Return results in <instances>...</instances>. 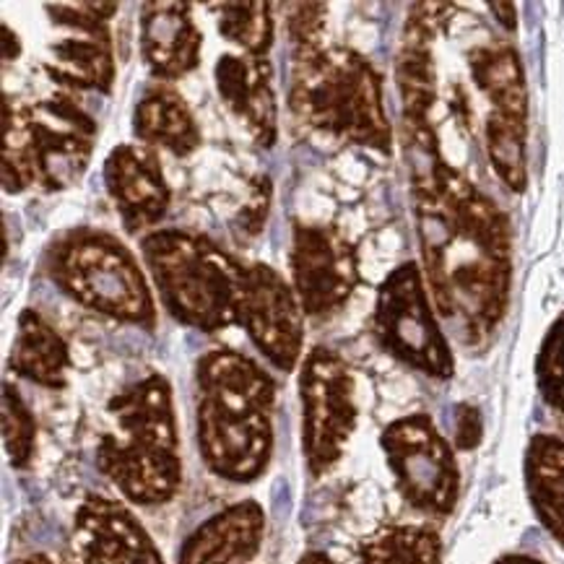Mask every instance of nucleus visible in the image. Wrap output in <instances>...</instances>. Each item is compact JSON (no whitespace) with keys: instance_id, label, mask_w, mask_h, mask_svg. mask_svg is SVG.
<instances>
[{"instance_id":"f257e3e1","label":"nucleus","mask_w":564,"mask_h":564,"mask_svg":"<svg viewBox=\"0 0 564 564\" xmlns=\"http://www.w3.org/2000/svg\"><path fill=\"white\" fill-rule=\"evenodd\" d=\"M409 167L419 265L440 321L468 351L487 349L510 310V216L445 156Z\"/></svg>"},{"instance_id":"f03ea898","label":"nucleus","mask_w":564,"mask_h":564,"mask_svg":"<svg viewBox=\"0 0 564 564\" xmlns=\"http://www.w3.org/2000/svg\"><path fill=\"white\" fill-rule=\"evenodd\" d=\"M195 445L206 468L229 484H252L273 458L276 380L248 354L216 346L193 370Z\"/></svg>"},{"instance_id":"7ed1b4c3","label":"nucleus","mask_w":564,"mask_h":564,"mask_svg":"<svg viewBox=\"0 0 564 564\" xmlns=\"http://www.w3.org/2000/svg\"><path fill=\"white\" fill-rule=\"evenodd\" d=\"M115 432L97 443V468L122 500L141 508L167 505L183 487V453L175 393L164 375L151 372L107 401Z\"/></svg>"},{"instance_id":"20e7f679","label":"nucleus","mask_w":564,"mask_h":564,"mask_svg":"<svg viewBox=\"0 0 564 564\" xmlns=\"http://www.w3.org/2000/svg\"><path fill=\"white\" fill-rule=\"evenodd\" d=\"M286 105L302 126L346 147L393 154L382 74L351 47H323L292 57Z\"/></svg>"},{"instance_id":"39448f33","label":"nucleus","mask_w":564,"mask_h":564,"mask_svg":"<svg viewBox=\"0 0 564 564\" xmlns=\"http://www.w3.org/2000/svg\"><path fill=\"white\" fill-rule=\"evenodd\" d=\"M99 126L74 94L24 102L3 94V191L61 193L89 170Z\"/></svg>"},{"instance_id":"423d86ee","label":"nucleus","mask_w":564,"mask_h":564,"mask_svg":"<svg viewBox=\"0 0 564 564\" xmlns=\"http://www.w3.org/2000/svg\"><path fill=\"white\" fill-rule=\"evenodd\" d=\"M42 273L78 307L112 323L156 328V296L133 250L112 231L70 227L50 237Z\"/></svg>"},{"instance_id":"0eeeda50","label":"nucleus","mask_w":564,"mask_h":564,"mask_svg":"<svg viewBox=\"0 0 564 564\" xmlns=\"http://www.w3.org/2000/svg\"><path fill=\"white\" fill-rule=\"evenodd\" d=\"M141 258L172 321L208 336L237 323L242 263L212 237L159 227L141 237Z\"/></svg>"},{"instance_id":"6e6552de","label":"nucleus","mask_w":564,"mask_h":564,"mask_svg":"<svg viewBox=\"0 0 564 564\" xmlns=\"http://www.w3.org/2000/svg\"><path fill=\"white\" fill-rule=\"evenodd\" d=\"M370 328L375 344L430 380L455 378V354L435 302L426 289L422 265L403 260L378 284Z\"/></svg>"},{"instance_id":"1a4fd4ad","label":"nucleus","mask_w":564,"mask_h":564,"mask_svg":"<svg viewBox=\"0 0 564 564\" xmlns=\"http://www.w3.org/2000/svg\"><path fill=\"white\" fill-rule=\"evenodd\" d=\"M302 455L310 476H325L344 458L357 432L359 403L351 365L328 346H313L296 372Z\"/></svg>"},{"instance_id":"9d476101","label":"nucleus","mask_w":564,"mask_h":564,"mask_svg":"<svg viewBox=\"0 0 564 564\" xmlns=\"http://www.w3.org/2000/svg\"><path fill=\"white\" fill-rule=\"evenodd\" d=\"M380 451L403 502L426 518H451L460 497V468L451 445L424 411L398 416L380 432Z\"/></svg>"},{"instance_id":"9b49d317","label":"nucleus","mask_w":564,"mask_h":564,"mask_svg":"<svg viewBox=\"0 0 564 564\" xmlns=\"http://www.w3.org/2000/svg\"><path fill=\"white\" fill-rule=\"evenodd\" d=\"M453 6L447 3H416L403 21L401 45L395 55V86L401 99L403 143H406L409 164L430 162L443 156L435 115L437 86V37Z\"/></svg>"},{"instance_id":"f8f14e48","label":"nucleus","mask_w":564,"mask_h":564,"mask_svg":"<svg viewBox=\"0 0 564 564\" xmlns=\"http://www.w3.org/2000/svg\"><path fill=\"white\" fill-rule=\"evenodd\" d=\"M289 281L310 321H330L361 284L359 250L338 224L292 221Z\"/></svg>"},{"instance_id":"ddd939ff","label":"nucleus","mask_w":564,"mask_h":564,"mask_svg":"<svg viewBox=\"0 0 564 564\" xmlns=\"http://www.w3.org/2000/svg\"><path fill=\"white\" fill-rule=\"evenodd\" d=\"M305 310L292 281L263 260L242 263L237 323L256 351L279 372L300 370L305 359Z\"/></svg>"},{"instance_id":"4468645a","label":"nucleus","mask_w":564,"mask_h":564,"mask_svg":"<svg viewBox=\"0 0 564 564\" xmlns=\"http://www.w3.org/2000/svg\"><path fill=\"white\" fill-rule=\"evenodd\" d=\"M102 183L130 237L159 229L172 206V187L154 149L118 143L102 164Z\"/></svg>"},{"instance_id":"2eb2a0df","label":"nucleus","mask_w":564,"mask_h":564,"mask_svg":"<svg viewBox=\"0 0 564 564\" xmlns=\"http://www.w3.org/2000/svg\"><path fill=\"white\" fill-rule=\"evenodd\" d=\"M74 546L82 564H167L135 512L102 495H86L76 508Z\"/></svg>"},{"instance_id":"dca6fc26","label":"nucleus","mask_w":564,"mask_h":564,"mask_svg":"<svg viewBox=\"0 0 564 564\" xmlns=\"http://www.w3.org/2000/svg\"><path fill=\"white\" fill-rule=\"evenodd\" d=\"M214 86L221 105L260 149L279 141V97L269 57L224 53L214 63Z\"/></svg>"},{"instance_id":"f3484780","label":"nucleus","mask_w":564,"mask_h":564,"mask_svg":"<svg viewBox=\"0 0 564 564\" xmlns=\"http://www.w3.org/2000/svg\"><path fill=\"white\" fill-rule=\"evenodd\" d=\"M139 53L154 82L170 84L191 76L200 65L204 32L195 24L193 6L154 0L141 6Z\"/></svg>"},{"instance_id":"a211bd4d","label":"nucleus","mask_w":564,"mask_h":564,"mask_svg":"<svg viewBox=\"0 0 564 564\" xmlns=\"http://www.w3.org/2000/svg\"><path fill=\"white\" fill-rule=\"evenodd\" d=\"M265 541V510L256 500H240L214 512L187 533L175 564H248Z\"/></svg>"},{"instance_id":"6ab92c4d","label":"nucleus","mask_w":564,"mask_h":564,"mask_svg":"<svg viewBox=\"0 0 564 564\" xmlns=\"http://www.w3.org/2000/svg\"><path fill=\"white\" fill-rule=\"evenodd\" d=\"M130 130L135 143L149 149H164L172 156L187 159L204 147V130L195 120L193 107L175 86L154 82L135 99L130 115Z\"/></svg>"},{"instance_id":"aec40b11","label":"nucleus","mask_w":564,"mask_h":564,"mask_svg":"<svg viewBox=\"0 0 564 564\" xmlns=\"http://www.w3.org/2000/svg\"><path fill=\"white\" fill-rule=\"evenodd\" d=\"M74 367L68 341L40 310L24 307L17 317V336L9 351V370L47 390L68 388Z\"/></svg>"},{"instance_id":"412c9836","label":"nucleus","mask_w":564,"mask_h":564,"mask_svg":"<svg viewBox=\"0 0 564 564\" xmlns=\"http://www.w3.org/2000/svg\"><path fill=\"white\" fill-rule=\"evenodd\" d=\"M468 74L487 99L484 118L528 120V82L520 53L510 42L489 40L468 50Z\"/></svg>"},{"instance_id":"4be33fe9","label":"nucleus","mask_w":564,"mask_h":564,"mask_svg":"<svg viewBox=\"0 0 564 564\" xmlns=\"http://www.w3.org/2000/svg\"><path fill=\"white\" fill-rule=\"evenodd\" d=\"M42 68L50 82L61 86V91L74 94V97L78 91L112 94L115 78H118L112 40L84 37V34L53 42Z\"/></svg>"},{"instance_id":"5701e85b","label":"nucleus","mask_w":564,"mask_h":564,"mask_svg":"<svg viewBox=\"0 0 564 564\" xmlns=\"http://www.w3.org/2000/svg\"><path fill=\"white\" fill-rule=\"evenodd\" d=\"M523 481L533 516L564 549V440L533 435L523 455Z\"/></svg>"},{"instance_id":"b1692460","label":"nucleus","mask_w":564,"mask_h":564,"mask_svg":"<svg viewBox=\"0 0 564 564\" xmlns=\"http://www.w3.org/2000/svg\"><path fill=\"white\" fill-rule=\"evenodd\" d=\"M359 564H443V539L430 525H386L359 544Z\"/></svg>"},{"instance_id":"393cba45","label":"nucleus","mask_w":564,"mask_h":564,"mask_svg":"<svg viewBox=\"0 0 564 564\" xmlns=\"http://www.w3.org/2000/svg\"><path fill=\"white\" fill-rule=\"evenodd\" d=\"M216 29L227 42L242 50V55L265 57L276 40V19L271 3L245 0V3H219Z\"/></svg>"},{"instance_id":"a878e982","label":"nucleus","mask_w":564,"mask_h":564,"mask_svg":"<svg viewBox=\"0 0 564 564\" xmlns=\"http://www.w3.org/2000/svg\"><path fill=\"white\" fill-rule=\"evenodd\" d=\"M3 445L13 468H26L37 447V419L11 382H3Z\"/></svg>"},{"instance_id":"bb28decb","label":"nucleus","mask_w":564,"mask_h":564,"mask_svg":"<svg viewBox=\"0 0 564 564\" xmlns=\"http://www.w3.org/2000/svg\"><path fill=\"white\" fill-rule=\"evenodd\" d=\"M533 378L546 406L564 414V313L554 317L541 338L536 361H533Z\"/></svg>"},{"instance_id":"cd10ccee","label":"nucleus","mask_w":564,"mask_h":564,"mask_svg":"<svg viewBox=\"0 0 564 564\" xmlns=\"http://www.w3.org/2000/svg\"><path fill=\"white\" fill-rule=\"evenodd\" d=\"M47 19L55 26L68 29L70 34H84V37L97 40H112L110 21L118 17V3H94V0H84V3H47L45 6Z\"/></svg>"},{"instance_id":"c85d7f7f","label":"nucleus","mask_w":564,"mask_h":564,"mask_svg":"<svg viewBox=\"0 0 564 564\" xmlns=\"http://www.w3.org/2000/svg\"><path fill=\"white\" fill-rule=\"evenodd\" d=\"M286 34L292 42L294 57L313 55L325 45L328 26V6L325 3H289L286 6Z\"/></svg>"},{"instance_id":"c756f323","label":"nucleus","mask_w":564,"mask_h":564,"mask_svg":"<svg viewBox=\"0 0 564 564\" xmlns=\"http://www.w3.org/2000/svg\"><path fill=\"white\" fill-rule=\"evenodd\" d=\"M481 437H484L481 411L471 406V403H458V406H455V435H453L455 447L463 453H471L479 447Z\"/></svg>"},{"instance_id":"7c9ffc66","label":"nucleus","mask_w":564,"mask_h":564,"mask_svg":"<svg viewBox=\"0 0 564 564\" xmlns=\"http://www.w3.org/2000/svg\"><path fill=\"white\" fill-rule=\"evenodd\" d=\"M489 11L500 21V26L508 34L518 32V6L516 3H489Z\"/></svg>"},{"instance_id":"2f4dec72","label":"nucleus","mask_w":564,"mask_h":564,"mask_svg":"<svg viewBox=\"0 0 564 564\" xmlns=\"http://www.w3.org/2000/svg\"><path fill=\"white\" fill-rule=\"evenodd\" d=\"M21 55V42L17 37V32H11L9 24H3V61L11 63V61H19Z\"/></svg>"},{"instance_id":"473e14b6","label":"nucleus","mask_w":564,"mask_h":564,"mask_svg":"<svg viewBox=\"0 0 564 564\" xmlns=\"http://www.w3.org/2000/svg\"><path fill=\"white\" fill-rule=\"evenodd\" d=\"M491 564H544V562L536 560V556H531V554H502V556H497Z\"/></svg>"},{"instance_id":"72a5a7b5","label":"nucleus","mask_w":564,"mask_h":564,"mask_svg":"<svg viewBox=\"0 0 564 564\" xmlns=\"http://www.w3.org/2000/svg\"><path fill=\"white\" fill-rule=\"evenodd\" d=\"M296 564H336L325 552H305L296 560Z\"/></svg>"},{"instance_id":"f704fd0d","label":"nucleus","mask_w":564,"mask_h":564,"mask_svg":"<svg viewBox=\"0 0 564 564\" xmlns=\"http://www.w3.org/2000/svg\"><path fill=\"white\" fill-rule=\"evenodd\" d=\"M13 564H57L53 556L50 554H42V552H34V554H26L21 556V560H17Z\"/></svg>"}]
</instances>
